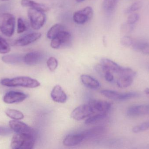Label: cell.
Returning a JSON list of instances; mask_svg holds the SVG:
<instances>
[{"label":"cell","mask_w":149,"mask_h":149,"mask_svg":"<svg viewBox=\"0 0 149 149\" xmlns=\"http://www.w3.org/2000/svg\"><path fill=\"white\" fill-rule=\"evenodd\" d=\"M6 115L13 120H21L24 118L23 114L16 109H8L5 111Z\"/></svg>","instance_id":"24"},{"label":"cell","mask_w":149,"mask_h":149,"mask_svg":"<svg viewBox=\"0 0 149 149\" xmlns=\"http://www.w3.org/2000/svg\"><path fill=\"white\" fill-rule=\"evenodd\" d=\"M10 50V46L7 41L0 36V53L6 54Z\"/></svg>","instance_id":"26"},{"label":"cell","mask_w":149,"mask_h":149,"mask_svg":"<svg viewBox=\"0 0 149 149\" xmlns=\"http://www.w3.org/2000/svg\"><path fill=\"white\" fill-rule=\"evenodd\" d=\"M148 129H149V122H146L133 127L132 131L134 133H138L142 131H146Z\"/></svg>","instance_id":"29"},{"label":"cell","mask_w":149,"mask_h":149,"mask_svg":"<svg viewBox=\"0 0 149 149\" xmlns=\"http://www.w3.org/2000/svg\"><path fill=\"white\" fill-rule=\"evenodd\" d=\"M105 78V79L109 82H112L114 80V77L113 75L111 73V71H108L106 74H105L104 76Z\"/></svg>","instance_id":"37"},{"label":"cell","mask_w":149,"mask_h":149,"mask_svg":"<svg viewBox=\"0 0 149 149\" xmlns=\"http://www.w3.org/2000/svg\"><path fill=\"white\" fill-rule=\"evenodd\" d=\"M101 63L107 70L117 73H119L122 67L115 62L108 59H102Z\"/></svg>","instance_id":"18"},{"label":"cell","mask_w":149,"mask_h":149,"mask_svg":"<svg viewBox=\"0 0 149 149\" xmlns=\"http://www.w3.org/2000/svg\"><path fill=\"white\" fill-rule=\"evenodd\" d=\"M42 34L38 32H33L27 34L13 42V45L17 46H24L29 45L41 38Z\"/></svg>","instance_id":"9"},{"label":"cell","mask_w":149,"mask_h":149,"mask_svg":"<svg viewBox=\"0 0 149 149\" xmlns=\"http://www.w3.org/2000/svg\"><path fill=\"white\" fill-rule=\"evenodd\" d=\"M107 114L105 113H99L93 115L88 118L85 121V123L86 125L93 124L105 118Z\"/></svg>","instance_id":"25"},{"label":"cell","mask_w":149,"mask_h":149,"mask_svg":"<svg viewBox=\"0 0 149 149\" xmlns=\"http://www.w3.org/2000/svg\"><path fill=\"white\" fill-rule=\"evenodd\" d=\"M94 114L91 106L88 103L81 105L75 108L72 113V119L77 121L81 120Z\"/></svg>","instance_id":"5"},{"label":"cell","mask_w":149,"mask_h":149,"mask_svg":"<svg viewBox=\"0 0 149 149\" xmlns=\"http://www.w3.org/2000/svg\"><path fill=\"white\" fill-rule=\"evenodd\" d=\"M134 41L129 36H124L121 39V43L122 45L125 46H131Z\"/></svg>","instance_id":"32"},{"label":"cell","mask_w":149,"mask_h":149,"mask_svg":"<svg viewBox=\"0 0 149 149\" xmlns=\"http://www.w3.org/2000/svg\"><path fill=\"white\" fill-rule=\"evenodd\" d=\"M145 42H141V41H134L133 44L131 45L132 49L135 51L141 52L143 46Z\"/></svg>","instance_id":"34"},{"label":"cell","mask_w":149,"mask_h":149,"mask_svg":"<svg viewBox=\"0 0 149 149\" xmlns=\"http://www.w3.org/2000/svg\"><path fill=\"white\" fill-rule=\"evenodd\" d=\"M51 96L53 101L58 103H65L67 99L66 94L59 85H56L53 87L51 92Z\"/></svg>","instance_id":"13"},{"label":"cell","mask_w":149,"mask_h":149,"mask_svg":"<svg viewBox=\"0 0 149 149\" xmlns=\"http://www.w3.org/2000/svg\"><path fill=\"white\" fill-rule=\"evenodd\" d=\"M43 59L42 53L38 51L31 52L24 56L23 61L29 65H34L38 64Z\"/></svg>","instance_id":"15"},{"label":"cell","mask_w":149,"mask_h":149,"mask_svg":"<svg viewBox=\"0 0 149 149\" xmlns=\"http://www.w3.org/2000/svg\"><path fill=\"white\" fill-rule=\"evenodd\" d=\"M134 78L127 76H120L117 80V85L120 88H126L130 86L134 80Z\"/></svg>","instance_id":"23"},{"label":"cell","mask_w":149,"mask_h":149,"mask_svg":"<svg viewBox=\"0 0 149 149\" xmlns=\"http://www.w3.org/2000/svg\"><path fill=\"white\" fill-rule=\"evenodd\" d=\"M28 15L31 27L34 29H40L44 25L46 21L44 12L30 8L28 10Z\"/></svg>","instance_id":"4"},{"label":"cell","mask_w":149,"mask_h":149,"mask_svg":"<svg viewBox=\"0 0 149 149\" xmlns=\"http://www.w3.org/2000/svg\"><path fill=\"white\" fill-rule=\"evenodd\" d=\"M11 129L5 127H0V136H7L12 134Z\"/></svg>","instance_id":"35"},{"label":"cell","mask_w":149,"mask_h":149,"mask_svg":"<svg viewBox=\"0 0 149 149\" xmlns=\"http://www.w3.org/2000/svg\"><path fill=\"white\" fill-rule=\"evenodd\" d=\"M140 18V16L137 13H133L130 14L127 18V22L129 23L135 24L137 22Z\"/></svg>","instance_id":"33"},{"label":"cell","mask_w":149,"mask_h":149,"mask_svg":"<svg viewBox=\"0 0 149 149\" xmlns=\"http://www.w3.org/2000/svg\"><path fill=\"white\" fill-rule=\"evenodd\" d=\"M144 93L146 94H148L149 95V88H147L144 90Z\"/></svg>","instance_id":"39"},{"label":"cell","mask_w":149,"mask_h":149,"mask_svg":"<svg viewBox=\"0 0 149 149\" xmlns=\"http://www.w3.org/2000/svg\"><path fill=\"white\" fill-rule=\"evenodd\" d=\"M1 1H9V0H1Z\"/></svg>","instance_id":"41"},{"label":"cell","mask_w":149,"mask_h":149,"mask_svg":"<svg viewBox=\"0 0 149 149\" xmlns=\"http://www.w3.org/2000/svg\"><path fill=\"white\" fill-rule=\"evenodd\" d=\"M127 114L130 116L149 114V104L131 106L128 108Z\"/></svg>","instance_id":"12"},{"label":"cell","mask_w":149,"mask_h":149,"mask_svg":"<svg viewBox=\"0 0 149 149\" xmlns=\"http://www.w3.org/2000/svg\"><path fill=\"white\" fill-rule=\"evenodd\" d=\"M65 30V27L61 24H56L49 29L47 32V37L49 39H52L56 36L60 32Z\"/></svg>","instance_id":"22"},{"label":"cell","mask_w":149,"mask_h":149,"mask_svg":"<svg viewBox=\"0 0 149 149\" xmlns=\"http://www.w3.org/2000/svg\"><path fill=\"white\" fill-rule=\"evenodd\" d=\"M71 40V35L70 32L64 30L52 39L51 46L53 49H57L67 44Z\"/></svg>","instance_id":"7"},{"label":"cell","mask_w":149,"mask_h":149,"mask_svg":"<svg viewBox=\"0 0 149 149\" xmlns=\"http://www.w3.org/2000/svg\"><path fill=\"white\" fill-rule=\"evenodd\" d=\"M101 93L103 96L110 99L116 101H123V93L118 92L112 90H105L102 91Z\"/></svg>","instance_id":"21"},{"label":"cell","mask_w":149,"mask_h":149,"mask_svg":"<svg viewBox=\"0 0 149 149\" xmlns=\"http://www.w3.org/2000/svg\"><path fill=\"white\" fill-rule=\"evenodd\" d=\"M119 0H104L102 3L103 10L107 14H111L114 11Z\"/></svg>","instance_id":"20"},{"label":"cell","mask_w":149,"mask_h":149,"mask_svg":"<svg viewBox=\"0 0 149 149\" xmlns=\"http://www.w3.org/2000/svg\"><path fill=\"white\" fill-rule=\"evenodd\" d=\"M86 138L84 133L69 135L65 138L63 143L67 147H73L80 143Z\"/></svg>","instance_id":"14"},{"label":"cell","mask_w":149,"mask_h":149,"mask_svg":"<svg viewBox=\"0 0 149 149\" xmlns=\"http://www.w3.org/2000/svg\"><path fill=\"white\" fill-rule=\"evenodd\" d=\"M95 70L100 75H101L102 76H103V77H104L105 74H106V73L108 71H109V70H107L101 64L96 65V66H95Z\"/></svg>","instance_id":"36"},{"label":"cell","mask_w":149,"mask_h":149,"mask_svg":"<svg viewBox=\"0 0 149 149\" xmlns=\"http://www.w3.org/2000/svg\"><path fill=\"white\" fill-rule=\"evenodd\" d=\"M34 134L16 133L12 137L10 147L13 149H31L35 144Z\"/></svg>","instance_id":"1"},{"label":"cell","mask_w":149,"mask_h":149,"mask_svg":"<svg viewBox=\"0 0 149 149\" xmlns=\"http://www.w3.org/2000/svg\"><path fill=\"white\" fill-rule=\"evenodd\" d=\"M76 1L78 3L82 2L84 1L85 0H76Z\"/></svg>","instance_id":"40"},{"label":"cell","mask_w":149,"mask_h":149,"mask_svg":"<svg viewBox=\"0 0 149 149\" xmlns=\"http://www.w3.org/2000/svg\"><path fill=\"white\" fill-rule=\"evenodd\" d=\"M27 98V95L24 93L10 91L4 95L3 101L7 104H14L22 102Z\"/></svg>","instance_id":"10"},{"label":"cell","mask_w":149,"mask_h":149,"mask_svg":"<svg viewBox=\"0 0 149 149\" xmlns=\"http://www.w3.org/2000/svg\"><path fill=\"white\" fill-rule=\"evenodd\" d=\"M27 29L26 24L22 18L17 19V32L19 34L23 33L26 31Z\"/></svg>","instance_id":"31"},{"label":"cell","mask_w":149,"mask_h":149,"mask_svg":"<svg viewBox=\"0 0 149 149\" xmlns=\"http://www.w3.org/2000/svg\"><path fill=\"white\" fill-rule=\"evenodd\" d=\"M93 14V8L88 6L74 12L73 15V21L78 24H84L92 18Z\"/></svg>","instance_id":"6"},{"label":"cell","mask_w":149,"mask_h":149,"mask_svg":"<svg viewBox=\"0 0 149 149\" xmlns=\"http://www.w3.org/2000/svg\"><path fill=\"white\" fill-rule=\"evenodd\" d=\"M10 127L12 131L20 134H34L32 129L28 125L17 120L10 121L9 122Z\"/></svg>","instance_id":"11"},{"label":"cell","mask_w":149,"mask_h":149,"mask_svg":"<svg viewBox=\"0 0 149 149\" xmlns=\"http://www.w3.org/2000/svg\"><path fill=\"white\" fill-rule=\"evenodd\" d=\"M16 20L15 16L8 13H0V31L8 37L12 36L15 31Z\"/></svg>","instance_id":"3"},{"label":"cell","mask_w":149,"mask_h":149,"mask_svg":"<svg viewBox=\"0 0 149 149\" xmlns=\"http://www.w3.org/2000/svg\"><path fill=\"white\" fill-rule=\"evenodd\" d=\"M24 57L20 54H11L5 55L2 57V60L8 64H17L23 61Z\"/></svg>","instance_id":"19"},{"label":"cell","mask_w":149,"mask_h":149,"mask_svg":"<svg viewBox=\"0 0 149 149\" xmlns=\"http://www.w3.org/2000/svg\"><path fill=\"white\" fill-rule=\"evenodd\" d=\"M21 4L23 7H29L30 8L36 9L43 12H45L49 10V8L45 4L36 2L31 0H22Z\"/></svg>","instance_id":"17"},{"label":"cell","mask_w":149,"mask_h":149,"mask_svg":"<svg viewBox=\"0 0 149 149\" xmlns=\"http://www.w3.org/2000/svg\"><path fill=\"white\" fill-rule=\"evenodd\" d=\"M141 52L146 55L149 54V43L145 42L143 46Z\"/></svg>","instance_id":"38"},{"label":"cell","mask_w":149,"mask_h":149,"mask_svg":"<svg viewBox=\"0 0 149 149\" xmlns=\"http://www.w3.org/2000/svg\"><path fill=\"white\" fill-rule=\"evenodd\" d=\"M81 80L82 84L88 88L96 89L100 87V83L97 80L91 76L86 74L81 76Z\"/></svg>","instance_id":"16"},{"label":"cell","mask_w":149,"mask_h":149,"mask_svg":"<svg viewBox=\"0 0 149 149\" xmlns=\"http://www.w3.org/2000/svg\"><path fill=\"white\" fill-rule=\"evenodd\" d=\"M143 3L141 1H136L131 4L125 10V13L126 14H130L135 11L138 10L141 8Z\"/></svg>","instance_id":"27"},{"label":"cell","mask_w":149,"mask_h":149,"mask_svg":"<svg viewBox=\"0 0 149 149\" xmlns=\"http://www.w3.org/2000/svg\"><path fill=\"white\" fill-rule=\"evenodd\" d=\"M134 24L129 23L127 22L123 23L121 25V31L124 34H129L134 30Z\"/></svg>","instance_id":"30"},{"label":"cell","mask_w":149,"mask_h":149,"mask_svg":"<svg viewBox=\"0 0 149 149\" xmlns=\"http://www.w3.org/2000/svg\"><path fill=\"white\" fill-rule=\"evenodd\" d=\"M47 66L51 71H54L58 65V62L56 58L50 57L47 61Z\"/></svg>","instance_id":"28"},{"label":"cell","mask_w":149,"mask_h":149,"mask_svg":"<svg viewBox=\"0 0 149 149\" xmlns=\"http://www.w3.org/2000/svg\"><path fill=\"white\" fill-rule=\"evenodd\" d=\"M1 84L2 85L8 87H22L28 88H36L40 85L39 81L27 77H18L12 79H3L1 80Z\"/></svg>","instance_id":"2"},{"label":"cell","mask_w":149,"mask_h":149,"mask_svg":"<svg viewBox=\"0 0 149 149\" xmlns=\"http://www.w3.org/2000/svg\"><path fill=\"white\" fill-rule=\"evenodd\" d=\"M94 114H95L105 113L110 110L111 105L107 101L101 100H92L88 102Z\"/></svg>","instance_id":"8"}]
</instances>
